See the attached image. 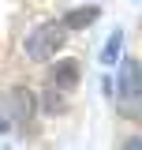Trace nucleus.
<instances>
[{
    "instance_id": "obj_2",
    "label": "nucleus",
    "mask_w": 142,
    "mask_h": 150,
    "mask_svg": "<svg viewBox=\"0 0 142 150\" xmlns=\"http://www.w3.org/2000/svg\"><path fill=\"white\" fill-rule=\"evenodd\" d=\"M116 86H120V98H138L142 94V60H124L120 64Z\"/></svg>"
},
{
    "instance_id": "obj_8",
    "label": "nucleus",
    "mask_w": 142,
    "mask_h": 150,
    "mask_svg": "<svg viewBox=\"0 0 142 150\" xmlns=\"http://www.w3.org/2000/svg\"><path fill=\"white\" fill-rule=\"evenodd\" d=\"M120 41H124V34H120V30H112V34H108L105 49H101V60H105V64H112V60H116V53H120Z\"/></svg>"
},
{
    "instance_id": "obj_5",
    "label": "nucleus",
    "mask_w": 142,
    "mask_h": 150,
    "mask_svg": "<svg viewBox=\"0 0 142 150\" xmlns=\"http://www.w3.org/2000/svg\"><path fill=\"white\" fill-rule=\"evenodd\" d=\"M97 4H86V8H75V11H64V26L67 30H82V26H90V23H97Z\"/></svg>"
},
{
    "instance_id": "obj_6",
    "label": "nucleus",
    "mask_w": 142,
    "mask_h": 150,
    "mask_svg": "<svg viewBox=\"0 0 142 150\" xmlns=\"http://www.w3.org/2000/svg\"><path fill=\"white\" fill-rule=\"evenodd\" d=\"M120 116L142 124V94H138V98H120Z\"/></svg>"
},
{
    "instance_id": "obj_10",
    "label": "nucleus",
    "mask_w": 142,
    "mask_h": 150,
    "mask_svg": "<svg viewBox=\"0 0 142 150\" xmlns=\"http://www.w3.org/2000/svg\"><path fill=\"white\" fill-rule=\"evenodd\" d=\"M0 131H4V116H0Z\"/></svg>"
},
{
    "instance_id": "obj_7",
    "label": "nucleus",
    "mask_w": 142,
    "mask_h": 150,
    "mask_svg": "<svg viewBox=\"0 0 142 150\" xmlns=\"http://www.w3.org/2000/svg\"><path fill=\"white\" fill-rule=\"evenodd\" d=\"M41 105H45V112H64V98H60V86H49V90L41 94Z\"/></svg>"
},
{
    "instance_id": "obj_4",
    "label": "nucleus",
    "mask_w": 142,
    "mask_h": 150,
    "mask_svg": "<svg viewBox=\"0 0 142 150\" xmlns=\"http://www.w3.org/2000/svg\"><path fill=\"white\" fill-rule=\"evenodd\" d=\"M79 60H56L53 68H49V75H53V86H60V90H71V86H79Z\"/></svg>"
},
{
    "instance_id": "obj_1",
    "label": "nucleus",
    "mask_w": 142,
    "mask_h": 150,
    "mask_svg": "<svg viewBox=\"0 0 142 150\" xmlns=\"http://www.w3.org/2000/svg\"><path fill=\"white\" fill-rule=\"evenodd\" d=\"M64 41H67V26H64V19H60V23H41V26H34L22 49H26L30 60H53V56L64 49Z\"/></svg>"
},
{
    "instance_id": "obj_9",
    "label": "nucleus",
    "mask_w": 142,
    "mask_h": 150,
    "mask_svg": "<svg viewBox=\"0 0 142 150\" xmlns=\"http://www.w3.org/2000/svg\"><path fill=\"white\" fill-rule=\"evenodd\" d=\"M124 150H142V135H135V139H127Z\"/></svg>"
},
{
    "instance_id": "obj_3",
    "label": "nucleus",
    "mask_w": 142,
    "mask_h": 150,
    "mask_svg": "<svg viewBox=\"0 0 142 150\" xmlns=\"http://www.w3.org/2000/svg\"><path fill=\"white\" fill-rule=\"evenodd\" d=\"M30 112H34V94L15 86V90H8V116L15 120V124H26L30 120Z\"/></svg>"
}]
</instances>
